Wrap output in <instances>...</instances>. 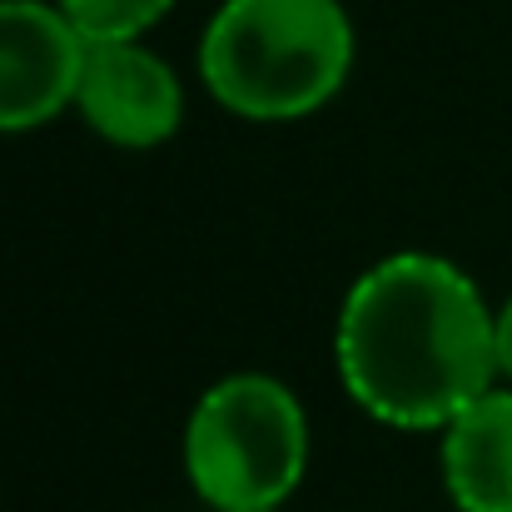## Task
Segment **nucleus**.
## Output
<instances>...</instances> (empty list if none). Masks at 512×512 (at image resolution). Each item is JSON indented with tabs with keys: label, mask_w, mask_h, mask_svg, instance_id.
I'll return each mask as SVG.
<instances>
[{
	"label": "nucleus",
	"mask_w": 512,
	"mask_h": 512,
	"mask_svg": "<svg viewBox=\"0 0 512 512\" xmlns=\"http://www.w3.org/2000/svg\"><path fill=\"white\" fill-rule=\"evenodd\" d=\"M334 358L343 393L373 423L443 433L498 383L493 309L453 259L403 249L343 294Z\"/></svg>",
	"instance_id": "obj_1"
},
{
	"label": "nucleus",
	"mask_w": 512,
	"mask_h": 512,
	"mask_svg": "<svg viewBox=\"0 0 512 512\" xmlns=\"http://www.w3.org/2000/svg\"><path fill=\"white\" fill-rule=\"evenodd\" d=\"M353 70L339 0H224L199 40V75L219 110L254 125L319 115Z\"/></svg>",
	"instance_id": "obj_2"
},
{
	"label": "nucleus",
	"mask_w": 512,
	"mask_h": 512,
	"mask_svg": "<svg viewBox=\"0 0 512 512\" xmlns=\"http://www.w3.org/2000/svg\"><path fill=\"white\" fill-rule=\"evenodd\" d=\"M309 468V413L274 373H229L184 423V473L209 512L284 508Z\"/></svg>",
	"instance_id": "obj_3"
},
{
	"label": "nucleus",
	"mask_w": 512,
	"mask_h": 512,
	"mask_svg": "<svg viewBox=\"0 0 512 512\" xmlns=\"http://www.w3.org/2000/svg\"><path fill=\"white\" fill-rule=\"evenodd\" d=\"M75 115L115 150H155L184 120V85L145 40H100L85 45Z\"/></svg>",
	"instance_id": "obj_4"
},
{
	"label": "nucleus",
	"mask_w": 512,
	"mask_h": 512,
	"mask_svg": "<svg viewBox=\"0 0 512 512\" xmlns=\"http://www.w3.org/2000/svg\"><path fill=\"white\" fill-rule=\"evenodd\" d=\"M85 40L55 0H0V135L75 110Z\"/></svg>",
	"instance_id": "obj_5"
},
{
	"label": "nucleus",
	"mask_w": 512,
	"mask_h": 512,
	"mask_svg": "<svg viewBox=\"0 0 512 512\" xmlns=\"http://www.w3.org/2000/svg\"><path fill=\"white\" fill-rule=\"evenodd\" d=\"M438 463L458 512H512V388L493 383L443 428Z\"/></svg>",
	"instance_id": "obj_6"
},
{
	"label": "nucleus",
	"mask_w": 512,
	"mask_h": 512,
	"mask_svg": "<svg viewBox=\"0 0 512 512\" xmlns=\"http://www.w3.org/2000/svg\"><path fill=\"white\" fill-rule=\"evenodd\" d=\"M65 10V20L80 30L85 45L100 40H145V30H155L174 10V0H55Z\"/></svg>",
	"instance_id": "obj_7"
},
{
	"label": "nucleus",
	"mask_w": 512,
	"mask_h": 512,
	"mask_svg": "<svg viewBox=\"0 0 512 512\" xmlns=\"http://www.w3.org/2000/svg\"><path fill=\"white\" fill-rule=\"evenodd\" d=\"M493 339H498V378L512 383V294L493 309Z\"/></svg>",
	"instance_id": "obj_8"
},
{
	"label": "nucleus",
	"mask_w": 512,
	"mask_h": 512,
	"mask_svg": "<svg viewBox=\"0 0 512 512\" xmlns=\"http://www.w3.org/2000/svg\"><path fill=\"white\" fill-rule=\"evenodd\" d=\"M264 512H279V508H264Z\"/></svg>",
	"instance_id": "obj_9"
}]
</instances>
